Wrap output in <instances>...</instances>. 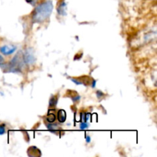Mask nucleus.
Listing matches in <instances>:
<instances>
[{
  "mask_svg": "<svg viewBox=\"0 0 157 157\" xmlns=\"http://www.w3.org/2000/svg\"><path fill=\"white\" fill-rule=\"evenodd\" d=\"M88 124L86 122H83L81 123V124H80V128L81 129V130H86V129L88 128Z\"/></svg>",
  "mask_w": 157,
  "mask_h": 157,
  "instance_id": "nucleus-11",
  "label": "nucleus"
},
{
  "mask_svg": "<svg viewBox=\"0 0 157 157\" xmlns=\"http://www.w3.org/2000/svg\"><path fill=\"white\" fill-rule=\"evenodd\" d=\"M57 102H58V98H56V97H52V98H51L50 101H49V106L50 107H55V105L57 104Z\"/></svg>",
  "mask_w": 157,
  "mask_h": 157,
  "instance_id": "nucleus-8",
  "label": "nucleus"
},
{
  "mask_svg": "<svg viewBox=\"0 0 157 157\" xmlns=\"http://www.w3.org/2000/svg\"><path fill=\"white\" fill-rule=\"evenodd\" d=\"M6 133V125L1 124L0 125V135H3Z\"/></svg>",
  "mask_w": 157,
  "mask_h": 157,
  "instance_id": "nucleus-12",
  "label": "nucleus"
},
{
  "mask_svg": "<svg viewBox=\"0 0 157 157\" xmlns=\"http://www.w3.org/2000/svg\"><path fill=\"white\" fill-rule=\"evenodd\" d=\"M66 5L65 2L62 1L58 6V13L61 15H66Z\"/></svg>",
  "mask_w": 157,
  "mask_h": 157,
  "instance_id": "nucleus-5",
  "label": "nucleus"
},
{
  "mask_svg": "<svg viewBox=\"0 0 157 157\" xmlns=\"http://www.w3.org/2000/svg\"><path fill=\"white\" fill-rule=\"evenodd\" d=\"M23 60H24L25 64L27 65H31L35 62V53L32 48H27L22 54Z\"/></svg>",
  "mask_w": 157,
  "mask_h": 157,
  "instance_id": "nucleus-3",
  "label": "nucleus"
},
{
  "mask_svg": "<svg viewBox=\"0 0 157 157\" xmlns=\"http://www.w3.org/2000/svg\"><path fill=\"white\" fill-rule=\"evenodd\" d=\"M55 119H56V117L54 113H49L47 117V121H48L49 123H54L55 122Z\"/></svg>",
  "mask_w": 157,
  "mask_h": 157,
  "instance_id": "nucleus-9",
  "label": "nucleus"
},
{
  "mask_svg": "<svg viewBox=\"0 0 157 157\" xmlns=\"http://www.w3.org/2000/svg\"><path fill=\"white\" fill-rule=\"evenodd\" d=\"M58 120L60 123H64L66 120V113L64 110H60L58 113Z\"/></svg>",
  "mask_w": 157,
  "mask_h": 157,
  "instance_id": "nucleus-6",
  "label": "nucleus"
},
{
  "mask_svg": "<svg viewBox=\"0 0 157 157\" xmlns=\"http://www.w3.org/2000/svg\"><path fill=\"white\" fill-rule=\"evenodd\" d=\"M53 4L51 0H46L38 4L35 8L32 15V18L33 23H42L52 14L53 10Z\"/></svg>",
  "mask_w": 157,
  "mask_h": 157,
  "instance_id": "nucleus-1",
  "label": "nucleus"
},
{
  "mask_svg": "<svg viewBox=\"0 0 157 157\" xmlns=\"http://www.w3.org/2000/svg\"><path fill=\"white\" fill-rule=\"evenodd\" d=\"M86 141H87V143H90V136H86Z\"/></svg>",
  "mask_w": 157,
  "mask_h": 157,
  "instance_id": "nucleus-15",
  "label": "nucleus"
},
{
  "mask_svg": "<svg viewBox=\"0 0 157 157\" xmlns=\"http://www.w3.org/2000/svg\"><path fill=\"white\" fill-rule=\"evenodd\" d=\"M82 116H83V121H84V122H87L90 117V113H83Z\"/></svg>",
  "mask_w": 157,
  "mask_h": 157,
  "instance_id": "nucleus-10",
  "label": "nucleus"
},
{
  "mask_svg": "<svg viewBox=\"0 0 157 157\" xmlns=\"http://www.w3.org/2000/svg\"><path fill=\"white\" fill-rule=\"evenodd\" d=\"M17 50V47L15 45H4L0 47V52L4 55H9L13 54Z\"/></svg>",
  "mask_w": 157,
  "mask_h": 157,
  "instance_id": "nucleus-4",
  "label": "nucleus"
},
{
  "mask_svg": "<svg viewBox=\"0 0 157 157\" xmlns=\"http://www.w3.org/2000/svg\"><path fill=\"white\" fill-rule=\"evenodd\" d=\"M3 62H4V59H3L2 56L0 55V65H1V64H2Z\"/></svg>",
  "mask_w": 157,
  "mask_h": 157,
  "instance_id": "nucleus-14",
  "label": "nucleus"
},
{
  "mask_svg": "<svg viewBox=\"0 0 157 157\" xmlns=\"http://www.w3.org/2000/svg\"><path fill=\"white\" fill-rule=\"evenodd\" d=\"M26 2L29 3V4L32 5V6H35L36 3L38 2V0H25Z\"/></svg>",
  "mask_w": 157,
  "mask_h": 157,
  "instance_id": "nucleus-13",
  "label": "nucleus"
},
{
  "mask_svg": "<svg viewBox=\"0 0 157 157\" xmlns=\"http://www.w3.org/2000/svg\"><path fill=\"white\" fill-rule=\"evenodd\" d=\"M22 63L25 64L22 55L21 54V52H19L9 62V71L10 72H21L23 67Z\"/></svg>",
  "mask_w": 157,
  "mask_h": 157,
  "instance_id": "nucleus-2",
  "label": "nucleus"
},
{
  "mask_svg": "<svg viewBox=\"0 0 157 157\" xmlns=\"http://www.w3.org/2000/svg\"><path fill=\"white\" fill-rule=\"evenodd\" d=\"M47 128L50 130L52 133H55V132L58 131L60 130V128L58 127V126L57 124H53V123H50L47 125Z\"/></svg>",
  "mask_w": 157,
  "mask_h": 157,
  "instance_id": "nucleus-7",
  "label": "nucleus"
}]
</instances>
